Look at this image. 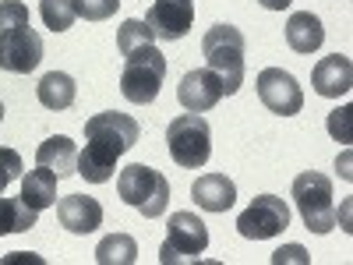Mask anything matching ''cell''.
<instances>
[{"mask_svg": "<svg viewBox=\"0 0 353 265\" xmlns=\"http://www.w3.org/2000/svg\"><path fill=\"white\" fill-rule=\"evenodd\" d=\"M141 138V128L134 117L128 113H96L85 121V153H78V173L88 184H106L113 181L117 159H121L128 149H134Z\"/></svg>", "mask_w": 353, "mask_h": 265, "instance_id": "obj_1", "label": "cell"}, {"mask_svg": "<svg viewBox=\"0 0 353 265\" xmlns=\"http://www.w3.org/2000/svg\"><path fill=\"white\" fill-rule=\"evenodd\" d=\"M124 53V71H121V92L128 103H152L159 96V88L166 81V57L159 53L156 39L149 43H138L131 50H121Z\"/></svg>", "mask_w": 353, "mask_h": 265, "instance_id": "obj_2", "label": "cell"}, {"mask_svg": "<svg viewBox=\"0 0 353 265\" xmlns=\"http://www.w3.org/2000/svg\"><path fill=\"white\" fill-rule=\"evenodd\" d=\"M201 57L209 71L219 75L226 96L244 85V32L237 25H212L201 39Z\"/></svg>", "mask_w": 353, "mask_h": 265, "instance_id": "obj_3", "label": "cell"}, {"mask_svg": "<svg viewBox=\"0 0 353 265\" xmlns=\"http://www.w3.org/2000/svg\"><path fill=\"white\" fill-rule=\"evenodd\" d=\"M117 195H121L131 209H138L145 219H159L170 205V181L152 166H124L117 173Z\"/></svg>", "mask_w": 353, "mask_h": 265, "instance_id": "obj_4", "label": "cell"}, {"mask_svg": "<svg viewBox=\"0 0 353 265\" xmlns=\"http://www.w3.org/2000/svg\"><path fill=\"white\" fill-rule=\"evenodd\" d=\"M166 145L176 166L201 170L212 156V128L201 113H181L166 128Z\"/></svg>", "mask_w": 353, "mask_h": 265, "instance_id": "obj_5", "label": "cell"}, {"mask_svg": "<svg viewBox=\"0 0 353 265\" xmlns=\"http://www.w3.org/2000/svg\"><path fill=\"white\" fill-rule=\"evenodd\" d=\"M293 202L311 233H329L336 226V202H332V181L325 173H301L293 181Z\"/></svg>", "mask_w": 353, "mask_h": 265, "instance_id": "obj_6", "label": "cell"}, {"mask_svg": "<svg viewBox=\"0 0 353 265\" xmlns=\"http://www.w3.org/2000/svg\"><path fill=\"white\" fill-rule=\"evenodd\" d=\"M209 248V230L194 213H173L170 216V233L159 248V262L163 265H184V262H198Z\"/></svg>", "mask_w": 353, "mask_h": 265, "instance_id": "obj_7", "label": "cell"}, {"mask_svg": "<svg viewBox=\"0 0 353 265\" xmlns=\"http://www.w3.org/2000/svg\"><path fill=\"white\" fill-rule=\"evenodd\" d=\"M43 61V39L32 28V21H14L0 28V71L28 75Z\"/></svg>", "mask_w": 353, "mask_h": 265, "instance_id": "obj_8", "label": "cell"}, {"mask_svg": "<svg viewBox=\"0 0 353 265\" xmlns=\"http://www.w3.org/2000/svg\"><path fill=\"white\" fill-rule=\"evenodd\" d=\"M290 226V205L279 195H258L237 216V233L248 241H269Z\"/></svg>", "mask_w": 353, "mask_h": 265, "instance_id": "obj_9", "label": "cell"}, {"mask_svg": "<svg viewBox=\"0 0 353 265\" xmlns=\"http://www.w3.org/2000/svg\"><path fill=\"white\" fill-rule=\"evenodd\" d=\"M258 99L265 110H272L279 117H293L304 106V92H301L297 78L283 68H265L258 75Z\"/></svg>", "mask_w": 353, "mask_h": 265, "instance_id": "obj_10", "label": "cell"}, {"mask_svg": "<svg viewBox=\"0 0 353 265\" xmlns=\"http://www.w3.org/2000/svg\"><path fill=\"white\" fill-rule=\"evenodd\" d=\"M145 25L163 43L184 39L194 25V0H156L149 8V14H145Z\"/></svg>", "mask_w": 353, "mask_h": 265, "instance_id": "obj_11", "label": "cell"}, {"mask_svg": "<svg viewBox=\"0 0 353 265\" xmlns=\"http://www.w3.org/2000/svg\"><path fill=\"white\" fill-rule=\"evenodd\" d=\"M223 81L219 75H212L209 68H201V71H188L181 78V85H176V99H181V106L188 113H205V110H212L219 99H223Z\"/></svg>", "mask_w": 353, "mask_h": 265, "instance_id": "obj_12", "label": "cell"}, {"mask_svg": "<svg viewBox=\"0 0 353 265\" xmlns=\"http://www.w3.org/2000/svg\"><path fill=\"white\" fill-rule=\"evenodd\" d=\"M311 85L318 96L325 99H339L353 88V61L346 53H332V57H321L311 71Z\"/></svg>", "mask_w": 353, "mask_h": 265, "instance_id": "obj_13", "label": "cell"}, {"mask_svg": "<svg viewBox=\"0 0 353 265\" xmlns=\"http://www.w3.org/2000/svg\"><path fill=\"white\" fill-rule=\"evenodd\" d=\"M57 219L71 233H92L103 226V205L88 195H68L57 202Z\"/></svg>", "mask_w": 353, "mask_h": 265, "instance_id": "obj_14", "label": "cell"}, {"mask_svg": "<svg viewBox=\"0 0 353 265\" xmlns=\"http://www.w3.org/2000/svg\"><path fill=\"white\" fill-rule=\"evenodd\" d=\"M191 198L205 213H226L230 205L237 202V184H233L226 173H205L191 184Z\"/></svg>", "mask_w": 353, "mask_h": 265, "instance_id": "obj_15", "label": "cell"}, {"mask_svg": "<svg viewBox=\"0 0 353 265\" xmlns=\"http://www.w3.org/2000/svg\"><path fill=\"white\" fill-rule=\"evenodd\" d=\"M36 163L53 170L57 177H71V173H78V149L68 135H53L36 149Z\"/></svg>", "mask_w": 353, "mask_h": 265, "instance_id": "obj_16", "label": "cell"}, {"mask_svg": "<svg viewBox=\"0 0 353 265\" xmlns=\"http://www.w3.org/2000/svg\"><path fill=\"white\" fill-rule=\"evenodd\" d=\"M286 43L293 53H314L321 43H325V28H321V18L311 11H297L286 21Z\"/></svg>", "mask_w": 353, "mask_h": 265, "instance_id": "obj_17", "label": "cell"}, {"mask_svg": "<svg viewBox=\"0 0 353 265\" xmlns=\"http://www.w3.org/2000/svg\"><path fill=\"white\" fill-rule=\"evenodd\" d=\"M36 96H39V103H43L46 110H57V113H61V110H71V106H74L78 85H74V78L64 75V71H50V75L39 78Z\"/></svg>", "mask_w": 353, "mask_h": 265, "instance_id": "obj_18", "label": "cell"}, {"mask_svg": "<svg viewBox=\"0 0 353 265\" xmlns=\"http://www.w3.org/2000/svg\"><path fill=\"white\" fill-rule=\"evenodd\" d=\"M57 181H61V177H57L53 170H46V166L32 170L21 181V202L36 213L50 209V205H57Z\"/></svg>", "mask_w": 353, "mask_h": 265, "instance_id": "obj_19", "label": "cell"}, {"mask_svg": "<svg viewBox=\"0 0 353 265\" xmlns=\"http://www.w3.org/2000/svg\"><path fill=\"white\" fill-rule=\"evenodd\" d=\"M96 262L99 265H134L138 262V241L131 233H110L96 248Z\"/></svg>", "mask_w": 353, "mask_h": 265, "instance_id": "obj_20", "label": "cell"}, {"mask_svg": "<svg viewBox=\"0 0 353 265\" xmlns=\"http://www.w3.org/2000/svg\"><path fill=\"white\" fill-rule=\"evenodd\" d=\"M36 223H39V213L28 209L21 198H0V237H4V233L32 230Z\"/></svg>", "mask_w": 353, "mask_h": 265, "instance_id": "obj_21", "label": "cell"}, {"mask_svg": "<svg viewBox=\"0 0 353 265\" xmlns=\"http://www.w3.org/2000/svg\"><path fill=\"white\" fill-rule=\"evenodd\" d=\"M39 14H43L46 28H53V32H68V28L74 25V18H78L74 0H43Z\"/></svg>", "mask_w": 353, "mask_h": 265, "instance_id": "obj_22", "label": "cell"}, {"mask_svg": "<svg viewBox=\"0 0 353 265\" xmlns=\"http://www.w3.org/2000/svg\"><path fill=\"white\" fill-rule=\"evenodd\" d=\"M117 8H121V0H74V11L85 21H106L117 14Z\"/></svg>", "mask_w": 353, "mask_h": 265, "instance_id": "obj_23", "label": "cell"}, {"mask_svg": "<svg viewBox=\"0 0 353 265\" xmlns=\"http://www.w3.org/2000/svg\"><path fill=\"white\" fill-rule=\"evenodd\" d=\"M329 135L336 138V141H350L353 138V106H336L332 113H329Z\"/></svg>", "mask_w": 353, "mask_h": 265, "instance_id": "obj_24", "label": "cell"}, {"mask_svg": "<svg viewBox=\"0 0 353 265\" xmlns=\"http://www.w3.org/2000/svg\"><path fill=\"white\" fill-rule=\"evenodd\" d=\"M18 173H21V156L14 149H0V195L11 181H18Z\"/></svg>", "mask_w": 353, "mask_h": 265, "instance_id": "obj_25", "label": "cell"}, {"mask_svg": "<svg viewBox=\"0 0 353 265\" xmlns=\"http://www.w3.org/2000/svg\"><path fill=\"white\" fill-rule=\"evenodd\" d=\"M272 262H276V265H283V262H301V265H307V251H304L301 244H286V248H279V251L272 255Z\"/></svg>", "mask_w": 353, "mask_h": 265, "instance_id": "obj_26", "label": "cell"}, {"mask_svg": "<svg viewBox=\"0 0 353 265\" xmlns=\"http://www.w3.org/2000/svg\"><path fill=\"white\" fill-rule=\"evenodd\" d=\"M258 4H261V8H269V11H286L293 0H258Z\"/></svg>", "mask_w": 353, "mask_h": 265, "instance_id": "obj_27", "label": "cell"}, {"mask_svg": "<svg viewBox=\"0 0 353 265\" xmlns=\"http://www.w3.org/2000/svg\"><path fill=\"white\" fill-rule=\"evenodd\" d=\"M0 121H4V103H0Z\"/></svg>", "mask_w": 353, "mask_h": 265, "instance_id": "obj_28", "label": "cell"}]
</instances>
